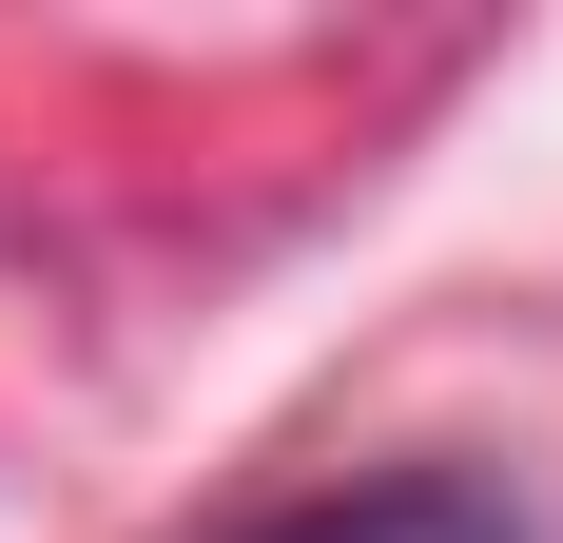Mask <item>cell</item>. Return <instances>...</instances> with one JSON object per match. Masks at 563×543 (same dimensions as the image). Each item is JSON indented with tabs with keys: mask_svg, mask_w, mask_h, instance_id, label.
Instances as JSON below:
<instances>
[{
	"mask_svg": "<svg viewBox=\"0 0 563 543\" xmlns=\"http://www.w3.org/2000/svg\"><path fill=\"white\" fill-rule=\"evenodd\" d=\"M253 543H544L486 466H389V486H331V505H291V524H253Z\"/></svg>",
	"mask_w": 563,
	"mask_h": 543,
	"instance_id": "obj_1",
	"label": "cell"
}]
</instances>
